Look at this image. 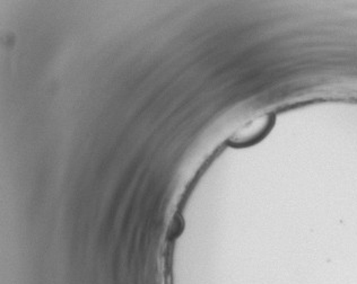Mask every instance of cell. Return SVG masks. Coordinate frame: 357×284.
<instances>
[{"label":"cell","instance_id":"1","mask_svg":"<svg viewBox=\"0 0 357 284\" xmlns=\"http://www.w3.org/2000/svg\"><path fill=\"white\" fill-rule=\"evenodd\" d=\"M271 122L273 116L271 114H266L248 122L247 125L240 127L236 134L229 138V143L233 147L252 145L267 134L269 127H271Z\"/></svg>","mask_w":357,"mask_h":284}]
</instances>
